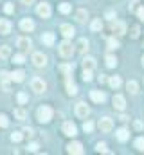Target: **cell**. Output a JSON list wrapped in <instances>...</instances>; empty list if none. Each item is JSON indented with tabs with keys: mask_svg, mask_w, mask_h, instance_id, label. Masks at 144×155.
<instances>
[{
	"mask_svg": "<svg viewBox=\"0 0 144 155\" xmlns=\"http://www.w3.org/2000/svg\"><path fill=\"white\" fill-rule=\"evenodd\" d=\"M29 150H31V152H38V144H36V143H31V144H29Z\"/></svg>",
	"mask_w": 144,
	"mask_h": 155,
	"instance_id": "bcb514c9",
	"label": "cell"
},
{
	"mask_svg": "<svg viewBox=\"0 0 144 155\" xmlns=\"http://www.w3.org/2000/svg\"><path fill=\"white\" fill-rule=\"evenodd\" d=\"M24 134H27V135H29V137H31V135H33V134H34V132H33V128H25V130H24Z\"/></svg>",
	"mask_w": 144,
	"mask_h": 155,
	"instance_id": "7dc6e473",
	"label": "cell"
},
{
	"mask_svg": "<svg viewBox=\"0 0 144 155\" xmlns=\"http://www.w3.org/2000/svg\"><path fill=\"white\" fill-rule=\"evenodd\" d=\"M70 4H61V5H60V11H61V13H63V15H67V13H70Z\"/></svg>",
	"mask_w": 144,
	"mask_h": 155,
	"instance_id": "ab89813d",
	"label": "cell"
},
{
	"mask_svg": "<svg viewBox=\"0 0 144 155\" xmlns=\"http://www.w3.org/2000/svg\"><path fill=\"white\" fill-rule=\"evenodd\" d=\"M81 65H83L85 71H92V69L96 67V60L90 58V56H87V58H83V63H81Z\"/></svg>",
	"mask_w": 144,
	"mask_h": 155,
	"instance_id": "e0dca14e",
	"label": "cell"
},
{
	"mask_svg": "<svg viewBox=\"0 0 144 155\" xmlns=\"http://www.w3.org/2000/svg\"><path fill=\"white\" fill-rule=\"evenodd\" d=\"M60 31H61V35H63L65 38H72V36L76 35L74 27H72V25H69V24H63V25L60 27Z\"/></svg>",
	"mask_w": 144,
	"mask_h": 155,
	"instance_id": "9a60e30c",
	"label": "cell"
},
{
	"mask_svg": "<svg viewBox=\"0 0 144 155\" xmlns=\"http://www.w3.org/2000/svg\"><path fill=\"white\" fill-rule=\"evenodd\" d=\"M11 33V22H7V20H0V35H9Z\"/></svg>",
	"mask_w": 144,
	"mask_h": 155,
	"instance_id": "d6986e66",
	"label": "cell"
},
{
	"mask_svg": "<svg viewBox=\"0 0 144 155\" xmlns=\"http://www.w3.org/2000/svg\"><path fill=\"white\" fill-rule=\"evenodd\" d=\"M90 97H92V101H96V103L106 101V94L101 92V90H92V92H90Z\"/></svg>",
	"mask_w": 144,
	"mask_h": 155,
	"instance_id": "7c38bea8",
	"label": "cell"
},
{
	"mask_svg": "<svg viewBox=\"0 0 144 155\" xmlns=\"http://www.w3.org/2000/svg\"><path fill=\"white\" fill-rule=\"evenodd\" d=\"M105 81H106V76H105V74H101V76H99V83H105Z\"/></svg>",
	"mask_w": 144,
	"mask_h": 155,
	"instance_id": "681fc988",
	"label": "cell"
},
{
	"mask_svg": "<svg viewBox=\"0 0 144 155\" xmlns=\"http://www.w3.org/2000/svg\"><path fill=\"white\" fill-rule=\"evenodd\" d=\"M13 63H16V65L25 63V56H24V54H15V56H13Z\"/></svg>",
	"mask_w": 144,
	"mask_h": 155,
	"instance_id": "4dcf8cb0",
	"label": "cell"
},
{
	"mask_svg": "<svg viewBox=\"0 0 144 155\" xmlns=\"http://www.w3.org/2000/svg\"><path fill=\"white\" fill-rule=\"evenodd\" d=\"M135 148H137L139 152H144V137H139V139L135 141Z\"/></svg>",
	"mask_w": 144,
	"mask_h": 155,
	"instance_id": "d590c367",
	"label": "cell"
},
{
	"mask_svg": "<svg viewBox=\"0 0 144 155\" xmlns=\"http://www.w3.org/2000/svg\"><path fill=\"white\" fill-rule=\"evenodd\" d=\"M36 13H38V16H41V18H49V16H51V5H49L47 2H41V4H38V7H36Z\"/></svg>",
	"mask_w": 144,
	"mask_h": 155,
	"instance_id": "277c9868",
	"label": "cell"
},
{
	"mask_svg": "<svg viewBox=\"0 0 144 155\" xmlns=\"http://www.w3.org/2000/svg\"><path fill=\"white\" fill-rule=\"evenodd\" d=\"M22 137H24V135H22L20 132H13V134H11V141H13V143H20Z\"/></svg>",
	"mask_w": 144,
	"mask_h": 155,
	"instance_id": "e575fe53",
	"label": "cell"
},
{
	"mask_svg": "<svg viewBox=\"0 0 144 155\" xmlns=\"http://www.w3.org/2000/svg\"><path fill=\"white\" fill-rule=\"evenodd\" d=\"M4 11H5L7 15H11V13L15 11V7H13V4H5V5H4Z\"/></svg>",
	"mask_w": 144,
	"mask_h": 155,
	"instance_id": "7bdbcfd3",
	"label": "cell"
},
{
	"mask_svg": "<svg viewBox=\"0 0 144 155\" xmlns=\"http://www.w3.org/2000/svg\"><path fill=\"white\" fill-rule=\"evenodd\" d=\"M96 152H99V153H108V148L105 143H97L96 144Z\"/></svg>",
	"mask_w": 144,
	"mask_h": 155,
	"instance_id": "1f68e13d",
	"label": "cell"
},
{
	"mask_svg": "<svg viewBox=\"0 0 144 155\" xmlns=\"http://www.w3.org/2000/svg\"><path fill=\"white\" fill-rule=\"evenodd\" d=\"M33 63H34V67H45L47 65V56L43 52H34L33 54Z\"/></svg>",
	"mask_w": 144,
	"mask_h": 155,
	"instance_id": "9c48e42d",
	"label": "cell"
},
{
	"mask_svg": "<svg viewBox=\"0 0 144 155\" xmlns=\"http://www.w3.org/2000/svg\"><path fill=\"white\" fill-rule=\"evenodd\" d=\"M58 51H60V54L63 58H70L72 54H74V45H72L70 41H61L60 47H58Z\"/></svg>",
	"mask_w": 144,
	"mask_h": 155,
	"instance_id": "7a4b0ae2",
	"label": "cell"
},
{
	"mask_svg": "<svg viewBox=\"0 0 144 155\" xmlns=\"http://www.w3.org/2000/svg\"><path fill=\"white\" fill-rule=\"evenodd\" d=\"M11 56V47L9 45H2L0 47V60H7Z\"/></svg>",
	"mask_w": 144,
	"mask_h": 155,
	"instance_id": "ffe728a7",
	"label": "cell"
},
{
	"mask_svg": "<svg viewBox=\"0 0 144 155\" xmlns=\"http://www.w3.org/2000/svg\"><path fill=\"white\" fill-rule=\"evenodd\" d=\"M13 114H15V117H16L18 121H24V119L27 117L25 110H22V108H15V112H13Z\"/></svg>",
	"mask_w": 144,
	"mask_h": 155,
	"instance_id": "f1b7e54d",
	"label": "cell"
},
{
	"mask_svg": "<svg viewBox=\"0 0 144 155\" xmlns=\"http://www.w3.org/2000/svg\"><path fill=\"white\" fill-rule=\"evenodd\" d=\"M31 88L34 90L36 94H41V92H45L47 85H45L43 79H40V78H33V79H31Z\"/></svg>",
	"mask_w": 144,
	"mask_h": 155,
	"instance_id": "3957f363",
	"label": "cell"
},
{
	"mask_svg": "<svg viewBox=\"0 0 144 155\" xmlns=\"http://www.w3.org/2000/svg\"><path fill=\"white\" fill-rule=\"evenodd\" d=\"M141 61H142V67H144V56H142V60H141Z\"/></svg>",
	"mask_w": 144,
	"mask_h": 155,
	"instance_id": "816d5d0a",
	"label": "cell"
},
{
	"mask_svg": "<svg viewBox=\"0 0 144 155\" xmlns=\"http://www.w3.org/2000/svg\"><path fill=\"white\" fill-rule=\"evenodd\" d=\"M20 27H22L24 31H27V33H29V31H33V29H34V22H33L31 18H24V20L20 22Z\"/></svg>",
	"mask_w": 144,
	"mask_h": 155,
	"instance_id": "2e32d148",
	"label": "cell"
},
{
	"mask_svg": "<svg viewBox=\"0 0 144 155\" xmlns=\"http://www.w3.org/2000/svg\"><path fill=\"white\" fill-rule=\"evenodd\" d=\"M16 45L22 49V51H31V47H33V41L29 38H18L16 40Z\"/></svg>",
	"mask_w": 144,
	"mask_h": 155,
	"instance_id": "5bb4252c",
	"label": "cell"
},
{
	"mask_svg": "<svg viewBox=\"0 0 144 155\" xmlns=\"http://www.w3.org/2000/svg\"><path fill=\"white\" fill-rule=\"evenodd\" d=\"M60 71H61V72H65V74H69V72L74 71V65H61V67H60Z\"/></svg>",
	"mask_w": 144,
	"mask_h": 155,
	"instance_id": "60d3db41",
	"label": "cell"
},
{
	"mask_svg": "<svg viewBox=\"0 0 144 155\" xmlns=\"http://www.w3.org/2000/svg\"><path fill=\"white\" fill-rule=\"evenodd\" d=\"M67 152L69 153L81 155L83 153V146H81V143H70V144H67Z\"/></svg>",
	"mask_w": 144,
	"mask_h": 155,
	"instance_id": "4fadbf2b",
	"label": "cell"
},
{
	"mask_svg": "<svg viewBox=\"0 0 144 155\" xmlns=\"http://www.w3.org/2000/svg\"><path fill=\"white\" fill-rule=\"evenodd\" d=\"M0 126H2V128H7V126H9V119H7L5 114H0Z\"/></svg>",
	"mask_w": 144,
	"mask_h": 155,
	"instance_id": "d6a6232c",
	"label": "cell"
},
{
	"mask_svg": "<svg viewBox=\"0 0 144 155\" xmlns=\"http://www.w3.org/2000/svg\"><path fill=\"white\" fill-rule=\"evenodd\" d=\"M67 94H69V96H76V94H77V87L72 83L70 79H67Z\"/></svg>",
	"mask_w": 144,
	"mask_h": 155,
	"instance_id": "603a6c76",
	"label": "cell"
},
{
	"mask_svg": "<svg viewBox=\"0 0 144 155\" xmlns=\"http://www.w3.org/2000/svg\"><path fill=\"white\" fill-rule=\"evenodd\" d=\"M9 81H11V74H9L7 71H2V72H0V83H2L4 92H9V88H11Z\"/></svg>",
	"mask_w": 144,
	"mask_h": 155,
	"instance_id": "ba28073f",
	"label": "cell"
},
{
	"mask_svg": "<svg viewBox=\"0 0 144 155\" xmlns=\"http://www.w3.org/2000/svg\"><path fill=\"white\" fill-rule=\"evenodd\" d=\"M76 47H77V51H79V52H85V51L88 49V41H87L85 38H81L79 41H77V45H76Z\"/></svg>",
	"mask_w": 144,
	"mask_h": 155,
	"instance_id": "4316f807",
	"label": "cell"
},
{
	"mask_svg": "<svg viewBox=\"0 0 144 155\" xmlns=\"http://www.w3.org/2000/svg\"><path fill=\"white\" fill-rule=\"evenodd\" d=\"M87 16H88V15H87V11H85V9H79V11L76 13V18H77V22H81V24H83V22H87Z\"/></svg>",
	"mask_w": 144,
	"mask_h": 155,
	"instance_id": "83f0119b",
	"label": "cell"
},
{
	"mask_svg": "<svg viewBox=\"0 0 144 155\" xmlns=\"http://www.w3.org/2000/svg\"><path fill=\"white\" fill-rule=\"evenodd\" d=\"M137 16L144 22V7H139V9H137Z\"/></svg>",
	"mask_w": 144,
	"mask_h": 155,
	"instance_id": "f6af8a7d",
	"label": "cell"
},
{
	"mask_svg": "<svg viewBox=\"0 0 144 155\" xmlns=\"http://www.w3.org/2000/svg\"><path fill=\"white\" fill-rule=\"evenodd\" d=\"M126 88H128L130 94H137V92H139V85H137V81H133V79L126 83Z\"/></svg>",
	"mask_w": 144,
	"mask_h": 155,
	"instance_id": "44dd1931",
	"label": "cell"
},
{
	"mask_svg": "<svg viewBox=\"0 0 144 155\" xmlns=\"http://www.w3.org/2000/svg\"><path fill=\"white\" fill-rule=\"evenodd\" d=\"M88 114H90V108H88V105H87V103H77V105H76V116H77V117L85 119Z\"/></svg>",
	"mask_w": 144,
	"mask_h": 155,
	"instance_id": "8992f818",
	"label": "cell"
},
{
	"mask_svg": "<svg viewBox=\"0 0 144 155\" xmlns=\"http://www.w3.org/2000/svg\"><path fill=\"white\" fill-rule=\"evenodd\" d=\"M24 76H25V72H24V71H15V72L11 74V81L20 83V81H24Z\"/></svg>",
	"mask_w": 144,
	"mask_h": 155,
	"instance_id": "7402d4cb",
	"label": "cell"
},
{
	"mask_svg": "<svg viewBox=\"0 0 144 155\" xmlns=\"http://www.w3.org/2000/svg\"><path fill=\"white\" fill-rule=\"evenodd\" d=\"M99 130L103 132V134H108V132H112V128H113V123H112V119L110 117H103V119H99Z\"/></svg>",
	"mask_w": 144,
	"mask_h": 155,
	"instance_id": "5b68a950",
	"label": "cell"
},
{
	"mask_svg": "<svg viewBox=\"0 0 144 155\" xmlns=\"http://www.w3.org/2000/svg\"><path fill=\"white\" fill-rule=\"evenodd\" d=\"M135 128H137V130H142V123H141V121H137V123H135Z\"/></svg>",
	"mask_w": 144,
	"mask_h": 155,
	"instance_id": "c3c4849f",
	"label": "cell"
},
{
	"mask_svg": "<svg viewBox=\"0 0 144 155\" xmlns=\"http://www.w3.org/2000/svg\"><path fill=\"white\" fill-rule=\"evenodd\" d=\"M16 99H18L20 105H25V103H27V94H25V92H20V94L16 96Z\"/></svg>",
	"mask_w": 144,
	"mask_h": 155,
	"instance_id": "836d02e7",
	"label": "cell"
},
{
	"mask_svg": "<svg viewBox=\"0 0 144 155\" xmlns=\"http://www.w3.org/2000/svg\"><path fill=\"white\" fill-rule=\"evenodd\" d=\"M115 65H117V58H115V56H112V54H108V56H106V67L113 69Z\"/></svg>",
	"mask_w": 144,
	"mask_h": 155,
	"instance_id": "f546056e",
	"label": "cell"
},
{
	"mask_svg": "<svg viewBox=\"0 0 144 155\" xmlns=\"http://www.w3.org/2000/svg\"><path fill=\"white\" fill-rule=\"evenodd\" d=\"M83 130H85L87 134H90V132L94 130V123H90V121H87V123H83Z\"/></svg>",
	"mask_w": 144,
	"mask_h": 155,
	"instance_id": "f35d334b",
	"label": "cell"
},
{
	"mask_svg": "<svg viewBox=\"0 0 144 155\" xmlns=\"http://www.w3.org/2000/svg\"><path fill=\"white\" fill-rule=\"evenodd\" d=\"M108 83H110V87H112V88H119L123 81H121V78H119V76H112L110 79H108Z\"/></svg>",
	"mask_w": 144,
	"mask_h": 155,
	"instance_id": "cb8c5ba5",
	"label": "cell"
},
{
	"mask_svg": "<svg viewBox=\"0 0 144 155\" xmlns=\"http://www.w3.org/2000/svg\"><path fill=\"white\" fill-rule=\"evenodd\" d=\"M63 134H65V135H69V137L77 135V128H76V124H74V123H70V121L63 123Z\"/></svg>",
	"mask_w": 144,
	"mask_h": 155,
	"instance_id": "30bf717a",
	"label": "cell"
},
{
	"mask_svg": "<svg viewBox=\"0 0 144 155\" xmlns=\"http://www.w3.org/2000/svg\"><path fill=\"white\" fill-rule=\"evenodd\" d=\"M128 9H130V13H137V9H139V2H137V0H133V2H130V5H128Z\"/></svg>",
	"mask_w": 144,
	"mask_h": 155,
	"instance_id": "74e56055",
	"label": "cell"
},
{
	"mask_svg": "<svg viewBox=\"0 0 144 155\" xmlns=\"http://www.w3.org/2000/svg\"><path fill=\"white\" fill-rule=\"evenodd\" d=\"M41 41H43L45 45H52V43H54V35H52V33H45V35L41 36Z\"/></svg>",
	"mask_w": 144,
	"mask_h": 155,
	"instance_id": "484cf974",
	"label": "cell"
},
{
	"mask_svg": "<svg viewBox=\"0 0 144 155\" xmlns=\"http://www.w3.org/2000/svg\"><path fill=\"white\" fill-rule=\"evenodd\" d=\"M139 33H141V29H139L137 25H133V27H132V33H130V35H132V38H139Z\"/></svg>",
	"mask_w": 144,
	"mask_h": 155,
	"instance_id": "b9f144b4",
	"label": "cell"
},
{
	"mask_svg": "<svg viewBox=\"0 0 144 155\" xmlns=\"http://www.w3.org/2000/svg\"><path fill=\"white\" fill-rule=\"evenodd\" d=\"M34 0H22V4H25V5H29V4H33Z\"/></svg>",
	"mask_w": 144,
	"mask_h": 155,
	"instance_id": "f907efd6",
	"label": "cell"
},
{
	"mask_svg": "<svg viewBox=\"0 0 144 155\" xmlns=\"http://www.w3.org/2000/svg\"><path fill=\"white\" fill-rule=\"evenodd\" d=\"M112 33H113L115 36H123V35L126 33V24H124V22H113V24H112Z\"/></svg>",
	"mask_w": 144,
	"mask_h": 155,
	"instance_id": "52a82bcc",
	"label": "cell"
},
{
	"mask_svg": "<svg viewBox=\"0 0 144 155\" xmlns=\"http://www.w3.org/2000/svg\"><path fill=\"white\" fill-rule=\"evenodd\" d=\"M36 117L40 123H49L52 119V108L51 107H40L38 112H36Z\"/></svg>",
	"mask_w": 144,
	"mask_h": 155,
	"instance_id": "6da1fadb",
	"label": "cell"
},
{
	"mask_svg": "<svg viewBox=\"0 0 144 155\" xmlns=\"http://www.w3.org/2000/svg\"><path fill=\"white\" fill-rule=\"evenodd\" d=\"M83 79H85V81H90V79H92V72H90V71H85V72H83Z\"/></svg>",
	"mask_w": 144,
	"mask_h": 155,
	"instance_id": "ee69618b",
	"label": "cell"
},
{
	"mask_svg": "<svg viewBox=\"0 0 144 155\" xmlns=\"http://www.w3.org/2000/svg\"><path fill=\"white\" fill-rule=\"evenodd\" d=\"M90 29H92L94 33H97V31H101V29H103V22H101L99 18H96V20H94V22L90 24Z\"/></svg>",
	"mask_w": 144,
	"mask_h": 155,
	"instance_id": "d4e9b609",
	"label": "cell"
},
{
	"mask_svg": "<svg viewBox=\"0 0 144 155\" xmlns=\"http://www.w3.org/2000/svg\"><path fill=\"white\" fill-rule=\"evenodd\" d=\"M115 135H117V139H119L121 143H124V141L130 139V132H128L126 128H119V130L115 132Z\"/></svg>",
	"mask_w": 144,
	"mask_h": 155,
	"instance_id": "ac0fdd59",
	"label": "cell"
},
{
	"mask_svg": "<svg viewBox=\"0 0 144 155\" xmlns=\"http://www.w3.org/2000/svg\"><path fill=\"white\" fill-rule=\"evenodd\" d=\"M108 49H112V51H113V49H119V41L115 38H110L108 40Z\"/></svg>",
	"mask_w": 144,
	"mask_h": 155,
	"instance_id": "8d00e7d4",
	"label": "cell"
},
{
	"mask_svg": "<svg viewBox=\"0 0 144 155\" xmlns=\"http://www.w3.org/2000/svg\"><path fill=\"white\" fill-rule=\"evenodd\" d=\"M113 108L115 110H124L126 108V99L123 97V96H113Z\"/></svg>",
	"mask_w": 144,
	"mask_h": 155,
	"instance_id": "8fae6325",
	"label": "cell"
}]
</instances>
